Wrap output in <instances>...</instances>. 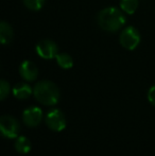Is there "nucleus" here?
<instances>
[{"label":"nucleus","instance_id":"obj_1","mask_svg":"<svg viewBox=\"0 0 155 156\" xmlns=\"http://www.w3.org/2000/svg\"><path fill=\"white\" fill-rule=\"evenodd\" d=\"M121 9L116 6H108L101 10L97 15L98 26L106 32H117L125 25V15Z\"/></svg>","mask_w":155,"mask_h":156},{"label":"nucleus","instance_id":"obj_2","mask_svg":"<svg viewBox=\"0 0 155 156\" xmlns=\"http://www.w3.org/2000/svg\"><path fill=\"white\" fill-rule=\"evenodd\" d=\"M33 96L41 104L45 106H53L60 100V89L55 83L51 81H41L33 87Z\"/></svg>","mask_w":155,"mask_h":156},{"label":"nucleus","instance_id":"obj_3","mask_svg":"<svg viewBox=\"0 0 155 156\" xmlns=\"http://www.w3.org/2000/svg\"><path fill=\"white\" fill-rule=\"evenodd\" d=\"M140 33L133 26L125 27L119 35V43L124 49L134 50L140 44Z\"/></svg>","mask_w":155,"mask_h":156},{"label":"nucleus","instance_id":"obj_4","mask_svg":"<svg viewBox=\"0 0 155 156\" xmlns=\"http://www.w3.org/2000/svg\"><path fill=\"white\" fill-rule=\"evenodd\" d=\"M0 131L3 137L8 139H14L19 136L20 123L13 116L3 115L0 118Z\"/></svg>","mask_w":155,"mask_h":156},{"label":"nucleus","instance_id":"obj_5","mask_svg":"<svg viewBox=\"0 0 155 156\" xmlns=\"http://www.w3.org/2000/svg\"><path fill=\"white\" fill-rule=\"evenodd\" d=\"M45 123L53 132H62L66 127V117L61 109L53 108L47 113L45 117Z\"/></svg>","mask_w":155,"mask_h":156},{"label":"nucleus","instance_id":"obj_6","mask_svg":"<svg viewBox=\"0 0 155 156\" xmlns=\"http://www.w3.org/2000/svg\"><path fill=\"white\" fill-rule=\"evenodd\" d=\"M35 51L39 58H44V60L55 58L56 55L60 53L56 43L51 39H43V41H38L35 47Z\"/></svg>","mask_w":155,"mask_h":156},{"label":"nucleus","instance_id":"obj_7","mask_svg":"<svg viewBox=\"0 0 155 156\" xmlns=\"http://www.w3.org/2000/svg\"><path fill=\"white\" fill-rule=\"evenodd\" d=\"M23 121L28 127H36L43 121V111L38 106H30L23 112Z\"/></svg>","mask_w":155,"mask_h":156},{"label":"nucleus","instance_id":"obj_8","mask_svg":"<svg viewBox=\"0 0 155 156\" xmlns=\"http://www.w3.org/2000/svg\"><path fill=\"white\" fill-rule=\"evenodd\" d=\"M19 74L27 82H33L38 76V69L31 61H23L19 66Z\"/></svg>","mask_w":155,"mask_h":156},{"label":"nucleus","instance_id":"obj_9","mask_svg":"<svg viewBox=\"0 0 155 156\" xmlns=\"http://www.w3.org/2000/svg\"><path fill=\"white\" fill-rule=\"evenodd\" d=\"M13 96L17 98L18 100H26L30 98L31 94H33V88L27 83H17L12 89Z\"/></svg>","mask_w":155,"mask_h":156},{"label":"nucleus","instance_id":"obj_10","mask_svg":"<svg viewBox=\"0 0 155 156\" xmlns=\"http://www.w3.org/2000/svg\"><path fill=\"white\" fill-rule=\"evenodd\" d=\"M14 37V32L11 25L6 21L0 23V41L3 46L10 45Z\"/></svg>","mask_w":155,"mask_h":156},{"label":"nucleus","instance_id":"obj_11","mask_svg":"<svg viewBox=\"0 0 155 156\" xmlns=\"http://www.w3.org/2000/svg\"><path fill=\"white\" fill-rule=\"evenodd\" d=\"M14 148L20 154H28L32 149V144L29 138L26 136H18L15 138Z\"/></svg>","mask_w":155,"mask_h":156},{"label":"nucleus","instance_id":"obj_12","mask_svg":"<svg viewBox=\"0 0 155 156\" xmlns=\"http://www.w3.org/2000/svg\"><path fill=\"white\" fill-rule=\"evenodd\" d=\"M56 63L62 69H70L73 66V60L68 53L60 52L55 58Z\"/></svg>","mask_w":155,"mask_h":156},{"label":"nucleus","instance_id":"obj_13","mask_svg":"<svg viewBox=\"0 0 155 156\" xmlns=\"http://www.w3.org/2000/svg\"><path fill=\"white\" fill-rule=\"evenodd\" d=\"M137 8H138V0H120V9L125 14H134Z\"/></svg>","mask_w":155,"mask_h":156},{"label":"nucleus","instance_id":"obj_14","mask_svg":"<svg viewBox=\"0 0 155 156\" xmlns=\"http://www.w3.org/2000/svg\"><path fill=\"white\" fill-rule=\"evenodd\" d=\"M23 5L30 11H39L45 5L46 0H23Z\"/></svg>","mask_w":155,"mask_h":156},{"label":"nucleus","instance_id":"obj_15","mask_svg":"<svg viewBox=\"0 0 155 156\" xmlns=\"http://www.w3.org/2000/svg\"><path fill=\"white\" fill-rule=\"evenodd\" d=\"M10 90H11V87H10L9 82L2 79V80L0 81V100L1 101L5 100V98L9 96V94H10Z\"/></svg>","mask_w":155,"mask_h":156},{"label":"nucleus","instance_id":"obj_16","mask_svg":"<svg viewBox=\"0 0 155 156\" xmlns=\"http://www.w3.org/2000/svg\"><path fill=\"white\" fill-rule=\"evenodd\" d=\"M148 100L153 106H155V85L152 86L148 91Z\"/></svg>","mask_w":155,"mask_h":156}]
</instances>
